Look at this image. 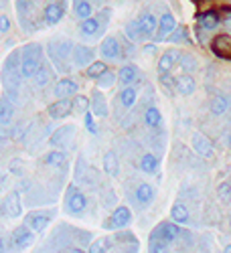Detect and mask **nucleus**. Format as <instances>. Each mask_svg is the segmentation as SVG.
Returning <instances> with one entry per match:
<instances>
[{
	"mask_svg": "<svg viewBox=\"0 0 231 253\" xmlns=\"http://www.w3.org/2000/svg\"><path fill=\"white\" fill-rule=\"evenodd\" d=\"M73 43L71 41H51L47 45V53L53 61V65L61 71V73H67L71 69V65H67V61H71L73 57Z\"/></svg>",
	"mask_w": 231,
	"mask_h": 253,
	"instance_id": "nucleus-1",
	"label": "nucleus"
},
{
	"mask_svg": "<svg viewBox=\"0 0 231 253\" xmlns=\"http://www.w3.org/2000/svg\"><path fill=\"white\" fill-rule=\"evenodd\" d=\"M41 61H43V47L31 43L23 49V57H20V75L25 79L35 77V73L41 67Z\"/></svg>",
	"mask_w": 231,
	"mask_h": 253,
	"instance_id": "nucleus-2",
	"label": "nucleus"
},
{
	"mask_svg": "<svg viewBox=\"0 0 231 253\" xmlns=\"http://www.w3.org/2000/svg\"><path fill=\"white\" fill-rule=\"evenodd\" d=\"M86 207H88V201H86V197H83V193L79 191L75 184H71L67 188V195H65V209H67V213L79 215V213L86 211Z\"/></svg>",
	"mask_w": 231,
	"mask_h": 253,
	"instance_id": "nucleus-3",
	"label": "nucleus"
},
{
	"mask_svg": "<svg viewBox=\"0 0 231 253\" xmlns=\"http://www.w3.org/2000/svg\"><path fill=\"white\" fill-rule=\"evenodd\" d=\"M35 2L33 0H16V12H18V20H20V25H23L25 31H35L31 25H33V12H35Z\"/></svg>",
	"mask_w": 231,
	"mask_h": 253,
	"instance_id": "nucleus-4",
	"label": "nucleus"
},
{
	"mask_svg": "<svg viewBox=\"0 0 231 253\" xmlns=\"http://www.w3.org/2000/svg\"><path fill=\"white\" fill-rule=\"evenodd\" d=\"M130 221H132L130 209L128 207H118L114 211V215L108 221H103V229H122V227L128 225Z\"/></svg>",
	"mask_w": 231,
	"mask_h": 253,
	"instance_id": "nucleus-5",
	"label": "nucleus"
},
{
	"mask_svg": "<svg viewBox=\"0 0 231 253\" xmlns=\"http://www.w3.org/2000/svg\"><path fill=\"white\" fill-rule=\"evenodd\" d=\"M73 138H75V126H63V128H59L53 134L51 146H55V148H67V146L73 144Z\"/></svg>",
	"mask_w": 231,
	"mask_h": 253,
	"instance_id": "nucleus-6",
	"label": "nucleus"
},
{
	"mask_svg": "<svg viewBox=\"0 0 231 253\" xmlns=\"http://www.w3.org/2000/svg\"><path fill=\"white\" fill-rule=\"evenodd\" d=\"M73 108H75V101H71L69 97H61L53 105H49V116L53 120H63L73 112Z\"/></svg>",
	"mask_w": 231,
	"mask_h": 253,
	"instance_id": "nucleus-7",
	"label": "nucleus"
},
{
	"mask_svg": "<svg viewBox=\"0 0 231 253\" xmlns=\"http://www.w3.org/2000/svg\"><path fill=\"white\" fill-rule=\"evenodd\" d=\"M35 231L31 229V227H27V225H20V227H16L14 231H12V243H14V247L16 249H27L33 241H35Z\"/></svg>",
	"mask_w": 231,
	"mask_h": 253,
	"instance_id": "nucleus-8",
	"label": "nucleus"
},
{
	"mask_svg": "<svg viewBox=\"0 0 231 253\" xmlns=\"http://www.w3.org/2000/svg\"><path fill=\"white\" fill-rule=\"evenodd\" d=\"M93 55L95 51L92 47H86V45H75L73 47V57H71V63L75 67H86V65H92L93 63Z\"/></svg>",
	"mask_w": 231,
	"mask_h": 253,
	"instance_id": "nucleus-9",
	"label": "nucleus"
},
{
	"mask_svg": "<svg viewBox=\"0 0 231 253\" xmlns=\"http://www.w3.org/2000/svg\"><path fill=\"white\" fill-rule=\"evenodd\" d=\"M193 150H195L201 158H213V156H215V150H213L211 140L205 138V136L199 134V132L193 134Z\"/></svg>",
	"mask_w": 231,
	"mask_h": 253,
	"instance_id": "nucleus-10",
	"label": "nucleus"
},
{
	"mask_svg": "<svg viewBox=\"0 0 231 253\" xmlns=\"http://www.w3.org/2000/svg\"><path fill=\"white\" fill-rule=\"evenodd\" d=\"M63 14H65V2H49L43 10V20H45V25H57L59 20L63 18Z\"/></svg>",
	"mask_w": 231,
	"mask_h": 253,
	"instance_id": "nucleus-11",
	"label": "nucleus"
},
{
	"mask_svg": "<svg viewBox=\"0 0 231 253\" xmlns=\"http://www.w3.org/2000/svg\"><path fill=\"white\" fill-rule=\"evenodd\" d=\"M79 33L86 37V39L99 37V35L103 33V23H101V18H95V16L86 18V20H83V23L79 25Z\"/></svg>",
	"mask_w": 231,
	"mask_h": 253,
	"instance_id": "nucleus-12",
	"label": "nucleus"
},
{
	"mask_svg": "<svg viewBox=\"0 0 231 253\" xmlns=\"http://www.w3.org/2000/svg\"><path fill=\"white\" fill-rule=\"evenodd\" d=\"M2 211H4V217H20V213H23V207H20V197H18V193H10V195L4 199Z\"/></svg>",
	"mask_w": 231,
	"mask_h": 253,
	"instance_id": "nucleus-13",
	"label": "nucleus"
},
{
	"mask_svg": "<svg viewBox=\"0 0 231 253\" xmlns=\"http://www.w3.org/2000/svg\"><path fill=\"white\" fill-rule=\"evenodd\" d=\"M177 27H179V25H177V20H175L173 14H169V12L162 14V16H160V25H158V41L169 39Z\"/></svg>",
	"mask_w": 231,
	"mask_h": 253,
	"instance_id": "nucleus-14",
	"label": "nucleus"
},
{
	"mask_svg": "<svg viewBox=\"0 0 231 253\" xmlns=\"http://www.w3.org/2000/svg\"><path fill=\"white\" fill-rule=\"evenodd\" d=\"M211 47H213V53H215L217 57L229 59V57H231V37H229V35H219V37H215Z\"/></svg>",
	"mask_w": 231,
	"mask_h": 253,
	"instance_id": "nucleus-15",
	"label": "nucleus"
},
{
	"mask_svg": "<svg viewBox=\"0 0 231 253\" xmlns=\"http://www.w3.org/2000/svg\"><path fill=\"white\" fill-rule=\"evenodd\" d=\"M175 87H177V91L181 95H193L195 89H197V83H195V79L191 75H179L175 79Z\"/></svg>",
	"mask_w": 231,
	"mask_h": 253,
	"instance_id": "nucleus-16",
	"label": "nucleus"
},
{
	"mask_svg": "<svg viewBox=\"0 0 231 253\" xmlns=\"http://www.w3.org/2000/svg\"><path fill=\"white\" fill-rule=\"evenodd\" d=\"M99 53L101 57H108V59H118L120 57V43L114 39V37H106L101 41V47H99Z\"/></svg>",
	"mask_w": 231,
	"mask_h": 253,
	"instance_id": "nucleus-17",
	"label": "nucleus"
},
{
	"mask_svg": "<svg viewBox=\"0 0 231 253\" xmlns=\"http://www.w3.org/2000/svg\"><path fill=\"white\" fill-rule=\"evenodd\" d=\"M75 91H77V83L73 79H61V81H57V85L53 89V93L57 95V99L71 97V95H75Z\"/></svg>",
	"mask_w": 231,
	"mask_h": 253,
	"instance_id": "nucleus-18",
	"label": "nucleus"
},
{
	"mask_svg": "<svg viewBox=\"0 0 231 253\" xmlns=\"http://www.w3.org/2000/svg\"><path fill=\"white\" fill-rule=\"evenodd\" d=\"M92 112L97 118H108V101H106V97L101 95L99 89H95L92 93Z\"/></svg>",
	"mask_w": 231,
	"mask_h": 253,
	"instance_id": "nucleus-19",
	"label": "nucleus"
},
{
	"mask_svg": "<svg viewBox=\"0 0 231 253\" xmlns=\"http://www.w3.org/2000/svg\"><path fill=\"white\" fill-rule=\"evenodd\" d=\"M179 57H181V55H179L177 51H166V53L160 57V61H158V73H160V75L171 73V71H173V67L177 65Z\"/></svg>",
	"mask_w": 231,
	"mask_h": 253,
	"instance_id": "nucleus-20",
	"label": "nucleus"
},
{
	"mask_svg": "<svg viewBox=\"0 0 231 253\" xmlns=\"http://www.w3.org/2000/svg\"><path fill=\"white\" fill-rule=\"evenodd\" d=\"M154 231H156L158 235H162L166 241H171V243H173V241H175V239L181 235L179 223H175V221H171V223H160V225H158Z\"/></svg>",
	"mask_w": 231,
	"mask_h": 253,
	"instance_id": "nucleus-21",
	"label": "nucleus"
},
{
	"mask_svg": "<svg viewBox=\"0 0 231 253\" xmlns=\"http://www.w3.org/2000/svg\"><path fill=\"white\" fill-rule=\"evenodd\" d=\"M219 23L221 20H219V12L217 10H207V12H203L199 16V25L205 31H215L219 27Z\"/></svg>",
	"mask_w": 231,
	"mask_h": 253,
	"instance_id": "nucleus-22",
	"label": "nucleus"
},
{
	"mask_svg": "<svg viewBox=\"0 0 231 253\" xmlns=\"http://www.w3.org/2000/svg\"><path fill=\"white\" fill-rule=\"evenodd\" d=\"M138 20H140V27H142V31H144L146 39H148V37L158 29V25H160V20H156V16H154V14H150V12H142Z\"/></svg>",
	"mask_w": 231,
	"mask_h": 253,
	"instance_id": "nucleus-23",
	"label": "nucleus"
},
{
	"mask_svg": "<svg viewBox=\"0 0 231 253\" xmlns=\"http://www.w3.org/2000/svg\"><path fill=\"white\" fill-rule=\"evenodd\" d=\"M49 215H43V213H31L29 217H27V223H29V227L35 231V233H41V231H45L47 229V225H49Z\"/></svg>",
	"mask_w": 231,
	"mask_h": 253,
	"instance_id": "nucleus-24",
	"label": "nucleus"
},
{
	"mask_svg": "<svg viewBox=\"0 0 231 253\" xmlns=\"http://www.w3.org/2000/svg\"><path fill=\"white\" fill-rule=\"evenodd\" d=\"M103 170L110 176H118L120 174V162H118V156L116 152H106L103 154Z\"/></svg>",
	"mask_w": 231,
	"mask_h": 253,
	"instance_id": "nucleus-25",
	"label": "nucleus"
},
{
	"mask_svg": "<svg viewBox=\"0 0 231 253\" xmlns=\"http://www.w3.org/2000/svg\"><path fill=\"white\" fill-rule=\"evenodd\" d=\"M118 79H120L122 85H130V83H134L138 79V69L134 65H124L118 71Z\"/></svg>",
	"mask_w": 231,
	"mask_h": 253,
	"instance_id": "nucleus-26",
	"label": "nucleus"
},
{
	"mask_svg": "<svg viewBox=\"0 0 231 253\" xmlns=\"http://www.w3.org/2000/svg\"><path fill=\"white\" fill-rule=\"evenodd\" d=\"M136 199H138L140 205H150L152 199H154V188H152L150 184L142 182V184L136 188Z\"/></svg>",
	"mask_w": 231,
	"mask_h": 253,
	"instance_id": "nucleus-27",
	"label": "nucleus"
},
{
	"mask_svg": "<svg viewBox=\"0 0 231 253\" xmlns=\"http://www.w3.org/2000/svg\"><path fill=\"white\" fill-rule=\"evenodd\" d=\"M171 219L179 225H185L188 223V209L183 205V203H175L173 209H171Z\"/></svg>",
	"mask_w": 231,
	"mask_h": 253,
	"instance_id": "nucleus-28",
	"label": "nucleus"
},
{
	"mask_svg": "<svg viewBox=\"0 0 231 253\" xmlns=\"http://www.w3.org/2000/svg\"><path fill=\"white\" fill-rule=\"evenodd\" d=\"M227 110H229V99L225 95H215L211 99V114L213 116H223V114H227Z\"/></svg>",
	"mask_w": 231,
	"mask_h": 253,
	"instance_id": "nucleus-29",
	"label": "nucleus"
},
{
	"mask_svg": "<svg viewBox=\"0 0 231 253\" xmlns=\"http://www.w3.org/2000/svg\"><path fill=\"white\" fill-rule=\"evenodd\" d=\"M136 95H138V93H136V87H132V85H126V87L120 91V101H122V105H124L126 110L134 105Z\"/></svg>",
	"mask_w": 231,
	"mask_h": 253,
	"instance_id": "nucleus-30",
	"label": "nucleus"
},
{
	"mask_svg": "<svg viewBox=\"0 0 231 253\" xmlns=\"http://www.w3.org/2000/svg\"><path fill=\"white\" fill-rule=\"evenodd\" d=\"M171 241H166L162 235H158L156 231H152V235L148 239V249L150 251H164V249H169Z\"/></svg>",
	"mask_w": 231,
	"mask_h": 253,
	"instance_id": "nucleus-31",
	"label": "nucleus"
},
{
	"mask_svg": "<svg viewBox=\"0 0 231 253\" xmlns=\"http://www.w3.org/2000/svg\"><path fill=\"white\" fill-rule=\"evenodd\" d=\"M75 16H79L81 20H86V18H90L92 14H93V8H92V4L88 2V0H75Z\"/></svg>",
	"mask_w": 231,
	"mask_h": 253,
	"instance_id": "nucleus-32",
	"label": "nucleus"
},
{
	"mask_svg": "<svg viewBox=\"0 0 231 253\" xmlns=\"http://www.w3.org/2000/svg\"><path fill=\"white\" fill-rule=\"evenodd\" d=\"M126 35L130 37V41H140V39H146L142 27H140V20H132V23L126 25Z\"/></svg>",
	"mask_w": 231,
	"mask_h": 253,
	"instance_id": "nucleus-33",
	"label": "nucleus"
},
{
	"mask_svg": "<svg viewBox=\"0 0 231 253\" xmlns=\"http://www.w3.org/2000/svg\"><path fill=\"white\" fill-rule=\"evenodd\" d=\"M140 168H142L144 172H148V174L156 172V168H158V160H156V156H154V154H144L142 160H140Z\"/></svg>",
	"mask_w": 231,
	"mask_h": 253,
	"instance_id": "nucleus-34",
	"label": "nucleus"
},
{
	"mask_svg": "<svg viewBox=\"0 0 231 253\" xmlns=\"http://www.w3.org/2000/svg\"><path fill=\"white\" fill-rule=\"evenodd\" d=\"M108 71V67H106V63H101V61H93L92 63V65L88 67V71H86V75L90 77V79H99L103 73H106Z\"/></svg>",
	"mask_w": 231,
	"mask_h": 253,
	"instance_id": "nucleus-35",
	"label": "nucleus"
},
{
	"mask_svg": "<svg viewBox=\"0 0 231 253\" xmlns=\"http://www.w3.org/2000/svg\"><path fill=\"white\" fill-rule=\"evenodd\" d=\"M144 122L150 126V128H160V124H162V116L156 108H148L144 114Z\"/></svg>",
	"mask_w": 231,
	"mask_h": 253,
	"instance_id": "nucleus-36",
	"label": "nucleus"
},
{
	"mask_svg": "<svg viewBox=\"0 0 231 253\" xmlns=\"http://www.w3.org/2000/svg\"><path fill=\"white\" fill-rule=\"evenodd\" d=\"M12 114H14V108H12V103L4 97L2 99V105H0V120H2V126L6 128V126L10 124V120H12Z\"/></svg>",
	"mask_w": 231,
	"mask_h": 253,
	"instance_id": "nucleus-37",
	"label": "nucleus"
},
{
	"mask_svg": "<svg viewBox=\"0 0 231 253\" xmlns=\"http://www.w3.org/2000/svg\"><path fill=\"white\" fill-rule=\"evenodd\" d=\"M65 160H67V156H65V152H63V150H53L45 158V162L49 166H63V164H65Z\"/></svg>",
	"mask_w": 231,
	"mask_h": 253,
	"instance_id": "nucleus-38",
	"label": "nucleus"
},
{
	"mask_svg": "<svg viewBox=\"0 0 231 253\" xmlns=\"http://www.w3.org/2000/svg\"><path fill=\"white\" fill-rule=\"evenodd\" d=\"M179 63H181V67H183L185 71H188V73H193V71L197 69V61H195V57H193V55H188V53L181 55V57H179Z\"/></svg>",
	"mask_w": 231,
	"mask_h": 253,
	"instance_id": "nucleus-39",
	"label": "nucleus"
},
{
	"mask_svg": "<svg viewBox=\"0 0 231 253\" xmlns=\"http://www.w3.org/2000/svg\"><path fill=\"white\" fill-rule=\"evenodd\" d=\"M169 41H171V43H186V41H188V31L185 27H177L173 31V35L169 37Z\"/></svg>",
	"mask_w": 231,
	"mask_h": 253,
	"instance_id": "nucleus-40",
	"label": "nucleus"
},
{
	"mask_svg": "<svg viewBox=\"0 0 231 253\" xmlns=\"http://www.w3.org/2000/svg\"><path fill=\"white\" fill-rule=\"evenodd\" d=\"M33 79H35V85H39V87H41V85H47V83H49V73H47V69L41 65Z\"/></svg>",
	"mask_w": 231,
	"mask_h": 253,
	"instance_id": "nucleus-41",
	"label": "nucleus"
},
{
	"mask_svg": "<svg viewBox=\"0 0 231 253\" xmlns=\"http://www.w3.org/2000/svg\"><path fill=\"white\" fill-rule=\"evenodd\" d=\"M112 243H114V241L108 239V237H106V239H99V241H95V243L90 245V251H95V253H99V251H108V249L112 247Z\"/></svg>",
	"mask_w": 231,
	"mask_h": 253,
	"instance_id": "nucleus-42",
	"label": "nucleus"
},
{
	"mask_svg": "<svg viewBox=\"0 0 231 253\" xmlns=\"http://www.w3.org/2000/svg\"><path fill=\"white\" fill-rule=\"evenodd\" d=\"M114 81H116V75L112 71H106L99 79H97V85L99 87H112L114 85Z\"/></svg>",
	"mask_w": 231,
	"mask_h": 253,
	"instance_id": "nucleus-43",
	"label": "nucleus"
},
{
	"mask_svg": "<svg viewBox=\"0 0 231 253\" xmlns=\"http://www.w3.org/2000/svg\"><path fill=\"white\" fill-rule=\"evenodd\" d=\"M18 59H20V57H18V53L14 51V53L10 55V59L6 61V65H4V73H6V75H8L10 71L16 73V63H18Z\"/></svg>",
	"mask_w": 231,
	"mask_h": 253,
	"instance_id": "nucleus-44",
	"label": "nucleus"
},
{
	"mask_svg": "<svg viewBox=\"0 0 231 253\" xmlns=\"http://www.w3.org/2000/svg\"><path fill=\"white\" fill-rule=\"evenodd\" d=\"M88 108H90V101H88V97L77 95V97H75V110L86 114V112H88Z\"/></svg>",
	"mask_w": 231,
	"mask_h": 253,
	"instance_id": "nucleus-45",
	"label": "nucleus"
},
{
	"mask_svg": "<svg viewBox=\"0 0 231 253\" xmlns=\"http://www.w3.org/2000/svg\"><path fill=\"white\" fill-rule=\"evenodd\" d=\"M10 172L16 174V176H23V172H25V164L20 162V160H12V162H10Z\"/></svg>",
	"mask_w": 231,
	"mask_h": 253,
	"instance_id": "nucleus-46",
	"label": "nucleus"
},
{
	"mask_svg": "<svg viewBox=\"0 0 231 253\" xmlns=\"http://www.w3.org/2000/svg\"><path fill=\"white\" fill-rule=\"evenodd\" d=\"M219 197H221L223 201H229V199H231V186H229L227 182L219 184Z\"/></svg>",
	"mask_w": 231,
	"mask_h": 253,
	"instance_id": "nucleus-47",
	"label": "nucleus"
},
{
	"mask_svg": "<svg viewBox=\"0 0 231 253\" xmlns=\"http://www.w3.org/2000/svg\"><path fill=\"white\" fill-rule=\"evenodd\" d=\"M86 128L92 132V134H97V128H95V122L92 118V112H86Z\"/></svg>",
	"mask_w": 231,
	"mask_h": 253,
	"instance_id": "nucleus-48",
	"label": "nucleus"
},
{
	"mask_svg": "<svg viewBox=\"0 0 231 253\" xmlns=\"http://www.w3.org/2000/svg\"><path fill=\"white\" fill-rule=\"evenodd\" d=\"M8 29H10V20H8V16L2 14V18H0V31H2V35H6Z\"/></svg>",
	"mask_w": 231,
	"mask_h": 253,
	"instance_id": "nucleus-49",
	"label": "nucleus"
},
{
	"mask_svg": "<svg viewBox=\"0 0 231 253\" xmlns=\"http://www.w3.org/2000/svg\"><path fill=\"white\" fill-rule=\"evenodd\" d=\"M156 53V47L154 45H146L144 47V55H154Z\"/></svg>",
	"mask_w": 231,
	"mask_h": 253,
	"instance_id": "nucleus-50",
	"label": "nucleus"
},
{
	"mask_svg": "<svg viewBox=\"0 0 231 253\" xmlns=\"http://www.w3.org/2000/svg\"><path fill=\"white\" fill-rule=\"evenodd\" d=\"M227 27H229V29H231V16H229V20H227Z\"/></svg>",
	"mask_w": 231,
	"mask_h": 253,
	"instance_id": "nucleus-51",
	"label": "nucleus"
},
{
	"mask_svg": "<svg viewBox=\"0 0 231 253\" xmlns=\"http://www.w3.org/2000/svg\"><path fill=\"white\" fill-rule=\"evenodd\" d=\"M225 251H229V253H231V245H227V247H225Z\"/></svg>",
	"mask_w": 231,
	"mask_h": 253,
	"instance_id": "nucleus-52",
	"label": "nucleus"
},
{
	"mask_svg": "<svg viewBox=\"0 0 231 253\" xmlns=\"http://www.w3.org/2000/svg\"><path fill=\"white\" fill-rule=\"evenodd\" d=\"M229 229H231V221H229Z\"/></svg>",
	"mask_w": 231,
	"mask_h": 253,
	"instance_id": "nucleus-53",
	"label": "nucleus"
},
{
	"mask_svg": "<svg viewBox=\"0 0 231 253\" xmlns=\"http://www.w3.org/2000/svg\"><path fill=\"white\" fill-rule=\"evenodd\" d=\"M205 2H209V0H205Z\"/></svg>",
	"mask_w": 231,
	"mask_h": 253,
	"instance_id": "nucleus-54",
	"label": "nucleus"
},
{
	"mask_svg": "<svg viewBox=\"0 0 231 253\" xmlns=\"http://www.w3.org/2000/svg\"><path fill=\"white\" fill-rule=\"evenodd\" d=\"M229 59H231V57H229Z\"/></svg>",
	"mask_w": 231,
	"mask_h": 253,
	"instance_id": "nucleus-55",
	"label": "nucleus"
}]
</instances>
